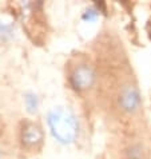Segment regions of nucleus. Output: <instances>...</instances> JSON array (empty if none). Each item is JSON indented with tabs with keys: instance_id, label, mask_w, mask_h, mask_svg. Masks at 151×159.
Returning <instances> with one entry per match:
<instances>
[{
	"instance_id": "obj_1",
	"label": "nucleus",
	"mask_w": 151,
	"mask_h": 159,
	"mask_svg": "<svg viewBox=\"0 0 151 159\" xmlns=\"http://www.w3.org/2000/svg\"><path fill=\"white\" fill-rule=\"evenodd\" d=\"M48 125L54 136L63 143H71L78 135V122L76 118L70 110L63 107H56L48 115Z\"/></svg>"
},
{
	"instance_id": "obj_2",
	"label": "nucleus",
	"mask_w": 151,
	"mask_h": 159,
	"mask_svg": "<svg viewBox=\"0 0 151 159\" xmlns=\"http://www.w3.org/2000/svg\"><path fill=\"white\" fill-rule=\"evenodd\" d=\"M71 82L75 88L78 90H86L90 88L95 82V71L92 70V67L87 64L78 66L74 70L72 75H71Z\"/></svg>"
},
{
	"instance_id": "obj_3",
	"label": "nucleus",
	"mask_w": 151,
	"mask_h": 159,
	"mask_svg": "<svg viewBox=\"0 0 151 159\" xmlns=\"http://www.w3.org/2000/svg\"><path fill=\"white\" fill-rule=\"evenodd\" d=\"M119 104L127 112L136 111L140 104V95L136 87L131 84L124 86L121 91V95H119Z\"/></svg>"
},
{
	"instance_id": "obj_4",
	"label": "nucleus",
	"mask_w": 151,
	"mask_h": 159,
	"mask_svg": "<svg viewBox=\"0 0 151 159\" xmlns=\"http://www.w3.org/2000/svg\"><path fill=\"white\" fill-rule=\"evenodd\" d=\"M42 131L39 130V127L34 126V125H28L25 129L23 130V140L27 144H35L39 140H42Z\"/></svg>"
},
{
	"instance_id": "obj_5",
	"label": "nucleus",
	"mask_w": 151,
	"mask_h": 159,
	"mask_svg": "<svg viewBox=\"0 0 151 159\" xmlns=\"http://www.w3.org/2000/svg\"><path fill=\"white\" fill-rule=\"evenodd\" d=\"M25 103H27V108L30 112H35L38 108V99L34 94H28L25 96Z\"/></svg>"
},
{
	"instance_id": "obj_6",
	"label": "nucleus",
	"mask_w": 151,
	"mask_h": 159,
	"mask_svg": "<svg viewBox=\"0 0 151 159\" xmlns=\"http://www.w3.org/2000/svg\"><path fill=\"white\" fill-rule=\"evenodd\" d=\"M96 16V12L94 10H90V11H87V14L84 15V19H88V20H91V19H94V17Z\"/></svg>"
}]
</instances>
